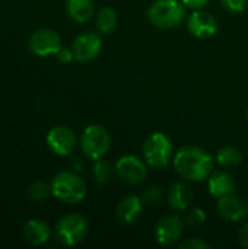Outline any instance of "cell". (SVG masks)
<instances>
[{
  "instance_id": "obj_24",
  "label": "cell",
  "mask_w": 248,
  "mask_h": 249,
  "mask_svg": "<svg viewBox=\"0 0 248 249\" xmlns=\"http://www.w3.org/2000/svg\"><path fill=\"white\" fill-rule=\"evenodd\" d=\"M140 198L146 204H158L164 198L162 188H159V187H149V188H146L143 191V194H142Z\"/></svg>"
},
{
  "instance_id": "obj_1",
  "label": "cell",
  "mask_w": 248,
  "mask_h": 249,
  "mask_svg": "<svg viewBox=\"0 0 248 249\" xmlns=\"http://www.w3.org/2000/svg\"><path fill=\"white\" fill-rule=\"evenodd\" d=\"M174 166L178 175L187 181H205L213 172V159L202 147L187 144L174 155Z\"/></svg>"
},
{
  "instance_id": "obj_3",
  "label": "cell",
  "mask_w": 248,
  "mask_h": 249,
  "mask_svg": "<svg viewBox=\"0 0 248 249\" xmlns=\"http://www.w3.org/2000/svg\"><path fill=\"white\" fill-rule=\"evenodd\" d=\"M148 20L159 29L177 28L186 18V6L178 0H156L148 12Z\"/></svg>"
},
{
  "instance_id": "obj_25",
  "label": "cell",
  "mask_w": 248,
  "mask_h": 249,
  "mask_svg": "<svg viewBox=\"0 0 248 249\" xmlns=\"http://www.w3.org/2000/svg\"><path fill=\"white\" fill-rule=\"evenodd\" d=\"M222 6L232 12V13H241L247 7V0H221Z\"/></svg>"
},
{
  "instance_id": "obj_28",
  "label": "cell",
  "mask_w": 248,
  "mask_h": 249,
  "mask_svg": "<svg viewBox=\"0 0 248 249\" xmlns=\"http://www.w3.org/2000/svg\"><path fill=\"white\" fill-rule=\"evenodd\" d=\"M181 1H183V4L186 7H190V9H194V10L203 9L209 3V0H181Z\"/></svg>"
},
{
  "instance_id": "obj_11",
  "label": "cell",
  "mask_w": 248,
  "mask_h": 249,
  "mask_svg": "<svg viewBox=\"0 0 248 249\" xmlns=\"http://www.w3.org/2000/svg\"><path fill=\"white\" fill-rule=\"evenodd\" d=\"M47 144L58 156H69L76 149L77 140L72 128L66 125H57L47 134Z\"/></svg>"
},
{
  "instance_id": "obj_30",
  "label": "cell",
  "mask_w": 248,
  "mask_h": 249,
  "mask_svg": "<svg viewBox=\"0 0 248 249\" xmlns=\"http://www.w3.org/2000/svg\"><path fill=\"white\" fill-rule=\"evenodd\" d=\"M247 118H248V111H247Z\"/></svg>"
},
{
  "instance_id": "obj_16",
  "label": "cell",
  "mask_w": 248,
  "mask_h": 249,
  "mask_svg": "<svg viewBox=\"0 0 248 249\" xmlns=\"http://www.w3.org/2000/svg\"><path fill=\"white\" fill-rule=\"evenodd\" d=\"M208 187H209L210 196L219 200L234 193L235 179L231 174L225 171H216V172H212L210 177L208 178Z\"/></svg>"
},
{
  "instance_id": "obj_10",
  "label": "cell",
  "mask_w": 248,
  "mask_h": 249,
  "mask_svg": "<svg viewBox=\"0 0 248 249\" xmlns=\"http://www.w3.org/2000/svg\"><path fill=\"white\" fill-rule=\"evenodd\" d=\"M184 220L180 219L175 214H170V216H164L158 220L156 226H155V238L161 245L165 247H171L175 245L184 232Z\"/></svg>"
},
{
  "instance_id": "obj_7",
  "label": "cell",
  "mask_w": 248,
  "mask_h": 249,
  "mask_svg": "<svg viewBox=\"0 0 248 249\" xmlns=\"http://www.w3.org/2000/svg\"><path fill=\"white\" fill-rule=\"evenodd\" d=\"M102 50V39L95 32H83L77 35L72 44L75 60L79 63H89L95 60Z\"/></svg>"
},
{
  "instance_id": "obj_4",
  "label": "cell",
  "mask_w": 248,
  "mask_h": 249,
  "mask_svg": "<svg viewBox=\"0 0 248 249\" xmlns=\"http://www.w3.org/2000/svg\"><path fill=\"white\" fill-rule=\"evenodd\" d=\"M89 232L88 220L77 213L66 214L56 225V238L64 247H76L85 241Z\"/></svg>"
},
{
  "instance_id": "obj_19",
  "label": "cell",
  "mask_w": 248,
  "mask_h": 249,
  "mask_svg": "<svg viewBox=\"0 0 248 249\" xmlns=\"http://www.w3.org/2000/svg\"><path fill=\"white\" fill-rule=\"evenodd\" d=\"M118 23L117 12L113 7H102L95 16L96 29L102 34H111Z\"/></svg>"
},
{
  "instance_id": "obj_15",
  "label": "cell",
  "mask_w": 248,
  "mask_h": 249,
  "mask_svg": "<svg viewBox=\"0 0 248 249\" xmlns=\"http://www.w3.org/2000/svg\"><path fill=\"white\" fill-rule=\"evenodd\" d=\"M22 235L23 239L32 245V247H41L44 245L50 236H51V229L47 222L39 220V219H31L28 220L23 228H22Z\"/></svg>"
},
{
  "instance_id": "obj_26",
  "label": "cell",
  "mask_w": 248,
  "mask_h": 249,
  "mask_svg": "<svg viewBox=\"0 0 248 249\" xmlns=\"http://www.w3.org/2000/svg\"><path fill=\"white\" fill-rule=\"evenodd\" d=\"M180 248L183 249H208L209 248V244L205 242L203 239L200 238H190V239H186L180 244Z\"/></svg>"
},
{
  "instance_id": "obj_27",
  "label": "cell",
  "mask_w": 248,
  "mask_h": 249,
  "mask_svg": "<svg viewBox=\"0 0 248 249\" xmlns=\"http://www.w3.org/2000/svg\"><path fill=\"white\" fill-rule=\"evenodd\" d=\"M56 57H57V60H58L60 63H63V64H67V63H70L72 60H75V55H73L72 48H67V47H61V48L57 51Z\"/></svg>"
},
{
  "instance_id": "obj_17",
  "label": "cell",
  "mask_w": 248,
  "mask_h": 249,
  "mask_svg": "<svg viewBox=\"0 0 248 249\" xmlns=\"http://www.w3.org/2000/svg\"><path fill=\"white\" fill-rule=\"evenodd\" d=\"M168 204L177 212H186L193 203V191L189 184L177 182L168 191Z\"/></svg>"
},
{
  "instance_id": "obj_8",
  "label": "cell",
  "mask_w": 248,
  "mask_h": 249,
  "mask_svg": "<svg viewBox=\"0 0 248 249\" xmlns=\"http://www.w3.org/2000/svg\"><path fill=\"white\" fill-rule=\"evenodd\" d=\"M29 50L38 57H47L57 54V51L63 47L60 35L48 28H42L35 31L29 38Z\"/></svg>"
},
{
  "instance_id": "obj_5",
  "label": "cell",
  "mask_w": 248,
  "mask_h": 249,
  "mask_svg": "<svg viewBox=\"0 0 248 249\" xmlns=\"http://www.w3.org/2000/svg\"><path fill=\"white\" fill-rule=\"evenodd\" d=\"M145 162L152 168H164L174 159V147L164 133H152L143 143Z\"/></svg>"
},
{
  "instance_id": "obj_12",
  "label": "cell",
  "mask_w": 248,
  "mask_h": 249,
  "mask_svg": "<svg viewBox=\"0 0 248 249\" xmlns=\"http://www.w3.org/2000/svg\"><path fill=\"white\" fill-rule=\"evenodd\" d=\"M187 29L193 36L200 38V39H208V38H210V36H213L216 34L218 22L210 13L199 9V10H194L189 16Z\"/></svg>"
},
{
  "instance_id": "obj_20",
  "label": "cell",
  "mask_w": 248,
  "mask_h": 249,
  "mask_svg": "<svg viewBox=\"0 0 248 249\" xmlns=\"http://www.w3.org/2000/svg\"><path fill=\"white\" fill-rule=\"evenodd\" d=\"M241 160H243V153L234 146H225L219 149V152L216 153V162L219 163V166L224 168L238 166Z\"/></svg>"
},
{
  "instance_id": "obj_22",
  "label": "cell",
  "mask_w": 248,
  "mask_h": 249,
  "mask_svg": "<svg viewBox=\"0 0 248 249\" xmlns=\"http://www.w3.org/2000/svg\"><path fill=\"white\" fill-rule=\"evenodd\" d=\"M92 174L98 184H107L113 177V166L110 162H107L104 159H98V160H95Z\"/></svg>"
},
{
  "instance_id": "obj_9",
  "label": "cell",
  "mask_w": 248,
  "mask_h": 249,
  "mask_svg": "<svg viewBox=\"0 0 248 249\" xmlns=\"http://www.w3.org/2000/svg\"><path fill=\"white\" fill-rule=\"evenodd\" d=\"M146 165V162L134 155H124L115 163V172L126 184L137 185L145 179L148 174Z\"/></svg>"
},
{
  "instance_id": "obj_13",
  "label": "cell",
  "mask_w": 248,
  "mask_h": 249,
  "mask_svg": "<svg viewBox=\"0 0 248 249\" xmlns=\"http://www.w3.org/2000/svg\"><path fill=\"white\" fill-rule=\"evenodd\" d=\"M216 209L218 214L227 222H240L248 214V203L234 194L219 198Z\"/></svg>"
},
{
  "instance_id": "obj_21",
  "label": "cell",
  "mask_w": 248,
  "mask_h": 249,
  "mask_svg": "<svg viewBox=\"0 0 248 249\" xmlns=\"http://www.w3.org/2000/svg\"><path fill=\"white\" fill-rule=\"evenodd\" d=\"M51 194H53L51 185H48V184H45V182H41V181L34 182V184H31V185L26 188V197H28L31 201L38 203V204L47 201L48 197H50Z\"/></svg>"
},
{
  "instance_id": "obj_6",
  "label": "cell",
  "mask_w": 248,
  "mask_h": 249,
  "mask_svg": "<svg viewBox=\"0 0 248 249\" xmlns=\"http://www.w3.org/2000/svg\"><path fill=\"white\" fill-rule=\"evenodd\" d=\"M110 144H111V139L108 131L98 124L88 125L80 139L82 152L85 153V156L94 160L102 159L110 150Z\"/></svg>"
},
{
  "instance_id": "obj_14",
  "label": "cell",
  "mask_w": 248,
  "mask_h": 249,
  "mask_svg": "<svg viewBox=\"0 0 248 249\" xmlns=\"http://www.w3.org/2000/svg\"><path fill=\"white\" fill-rule=\"evenodd\" d=\"M117 217L126 225H134L142 219L143 214V201L137 196L124 197L115 209Z\"/></svg>"
},
{
  "instance_id": "obj_29",
  "label": "cell",
  "mask_w": 248,
  "mask_h": 249,
  "mask_svg": "<svg viewBox=\"0 0 248 249\" xmlns=\"http://www.w3.org/2000/svg\"><path fill=\"white\" fill-rule=\"evenodd\" d=\"M238 241L243 248L248 249V222L241 228V231L238 233Z\"/></svg>"
},
{
  "instance_id": "obj_23",
  "label": "cell",
  "mask_w": 248,
  "mask_h": 249,
  "mask_svg": "<svg viewBox=\"0 0 248 249\" xmlns=\"http://www.w3.org/2000/svg\"><path fill=\"white\" fill-rule=\"evenodd\" d=\"M183 220L189 228H199L206 222V212L203 209H191L184 214Z\"/></svg>"
},
{
  "instance_id": "obj_2",
  "label": "cell",
  "mask_w": 248,
  "mask_h": 249,
  "mask_svg": "<svg viewBox=\"0 0 248 249\" xmlns=\"http://www.w3.org/2000/svg\"><path fill=\"white\" fill-rule=\"evenodd\" d=\"M53 196L66 204H77L86 197V182L75 172L63 171L51 179Z\"/></svg>"
},
{
  "instance_id": "obj_18",
  "label": "cell",
  "mask_w": 248,
  "mask_h": 249,
  "mask_svg": "<svg viewBox=\"0 0 248 249\" xmlns=\"http://www.w3.org/2000/svg\"><path fill=\"white\" fill-rule=\"evenodd\" d=\"M66 9L73 20L83 23L94 16L95 4L92 0H66Z\"/></svg>"
}]
</instances>
